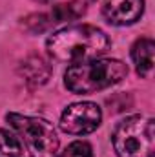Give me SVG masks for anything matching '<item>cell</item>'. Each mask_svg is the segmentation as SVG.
Instances as JSON below:
<instances>
[{"label": "cell", "instance_id": "obj_1", "mask_svg": "<svg viewBox=\"0 0 155 157\" xmlns=\"http://www.w3.org/2000/svg\"><path fill=\"white\" fill-rule=\"evenodd\" d=\"M46 48L47 53L59 62L80 64L100 59L110 49V39L95 26L78 24L55 31L46 40Z\"/></svg>", "mask_w": 155, "mask_h": 157}, {"label": "cell", "instance_id": "obj_2", "mask_svg": "<svg viewBox=\"0 0 155 157\" xmlns=\"http://www.w3.org/2000/svg\"><path fill=\"white\" fill-rule=\"evenodd\" d=\"M128 75V66L117 59H95L71 64L64 73V84L78 95L95 93L120 82Z\"/></svg>", "mask_w": 155, "mask_h": 157}, {"label": "cell", "instance_id": "obj_3", "mask_svg": "<svg viewBox=\"0 0 155 157\" xmlns=\"http://www.w3.org/2000/svg\"><path fill=\"white\" fill-rule=\"evenodd\" d=\"M112 143L119 157H153L155 122L152 117L131 115L122 119L113 130Z\"/></svg>", "mask_w": 155, "mask_h": 157}, {"label": "cell", "instance_id": "obj_4", "mask_svg": "<svg viewBox=\"0 0 155 157\" xmlns=\"http://www.w3.org/2000/svg\"><path fill=\"white\" fill-rule=\"evenodd\" d=\"M11 128L22 137L26 150L31 157H55L59 154V137L55 128L40 117H29L20 113L6 115Z\"/></svg>", "mask_w": 155, "mask_h": 157}, {"label": "cell", "instance_id": "obj_5", "mask_svg": "<svg viewBox=\"0 0 155 157\" xmlns=\"http://www.w3.org/2000/svg\"><path fill=\"white\" fill-rule=\"evenodd\" d=\"M102 112L95 102H75L60 115V128L70 135H86L100 126Z\"/></svg>", "mask_w": 155, "mask_h": 157}, {"label": "cell", "instance_id": "obj_6", "mask_svg": "<svg viewBox=\"0 0 155 157\" xmlns=\"http://www.w3.org/2000/svg\"><path fill=\"white\" fill-rule=\"evenodd\" d=\"M144 13V0H104L102 15L113 26L135 24Z\"/></svg>", "mask_w": 155, "mask_h": 157}, {"label": "cell", "instance_id": "obj_7", "mask_svg": "<svg viewBox=\"0 0 155 157\" xmlns=\"http://www.w3.org/2000/svg\"><path fill=\"white\" fill-rule=\"evenodd\" d=\"M153 55H155V42L148 37L139 39L131 46V60L135 64L137 75L142 78L152 77L153 73Z\"/></svg>", "mask_w": 155, "mask_h": 157}, {"label": "cell", "instance_id": "obj_8", "mask_svg": "<svg viewBox=\"0 0 155 157\" xmlns=\"http://www.w3.org/2000/svg\"><path fill=\"white\" fill-rule=\"evenodd\" d=\"M18 71L29 86H40L51 77V64L42 55H29L22 60Z\"/></svg>", "mask_w": 155, "mask_h": 157}, {"label": "cell", "instance_id": "obj_9", "mask_svg": "<svg viewBox=\"0 0 155 157\" xmlns=\"http://www.w3.org/2000/svg\"><path fill=\"white\" fill-rule=\"evenodd\" d=\"M0 157H22V143L9 130H0Z\"/></svg>", "mask_w": 155, "mask_h": 157}, {"label": "cell", "instance_id": "obj_10", "mask_svg": "<svg viewBox=\"0 0 155 157\" xmlns=\"http://www.w3.org/2000/svg\"><path fill=\"white\" fill-rule=\"evenodd\" d=\"M84 2H70V4H60L53 9L51 17H53V22H62V20H73L80 17L84 13Z\"/></svg>", "mask_w": 155, "mask_h": 157}, {"label": "cell", "instance_id": "obj_11", "mask_svg": "<svg viewBox=\"0 0 155 157\" xmlns=\"http://www.w3.org/2000/svg\"><path fill=\"white\" fill-rule=\"evenodd\" d=\"M62 157H93V148L86 141H75L64 150Z\"/></svg>", "mask_w": 155, "mask_h": 157}, {"label": "cell", "instance_id": "obj_12", "mask_svg": "<svg viewBox=\"0 0 155 157\" xmlns=\"http://www.w3.org/2000/svg\"><path fill=\"white\" fill-rule=\"evenodd\" d=\"M35 2H42L44 4V2H49V0H35Z\"/></svg>", "mask_w": 155, "mask_h": 157}]
</instances>
